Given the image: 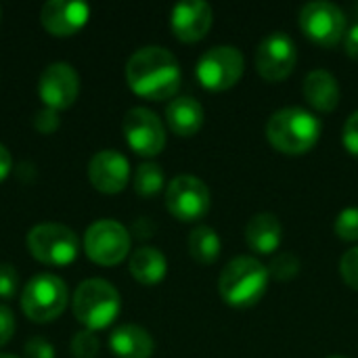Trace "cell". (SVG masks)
<instances>
[{"mask_svg": "<svg viewBox=\"0 0 358 358\" xmlns=\"http://www.w3.org/2000/svg\"><path fill=\"white\" fill-rule=\"evenodd\" d=\"M178 59L164 46H143L126 63L128 86L145 99L166 101L180 86Z\"/></svg>", "mask_w": 358, "mask_h": 358, "instance_id": "cell-1", "label": "cell"}, {"mask_svg": "<svg viewBox=\"0 0 358 358\" xmlns=\"http://www.w3.org/2000/svg\"><path fill=\"white\" fill-rule=\"evenodd\" d=\"M268 281V268L260 260L237 256L222 268L218 277V294L233 308H250L262 300Z\"/></svg>", "mask_w": 358, "mask_h": 358, "instance_id": "cell-2", "label": "cell"}, {"mask_svg": "<svg viewBox=\"0 0 358 358\" xmlns=\"http://www.w3.org/2000/svg\"><path fill=\"white\" fill-rule=\"evenodd\" d=\"M321 136V122L315 113L302 107H283L266 122L268 143L287 155H302L310 151Z\"/></svg>", "mask_w": 358, "mask_h": 358, "instance_id": "cell-3", "label": "cell"}, {"mask_svg": "<svg viewBox=\"0 0 358 358\" xmlns=\"http://www.w3.org/2000/svg\"><path fill=\"white\" fill-rule=\"evenodd\" d=\"M120 308V292L105 279H86L73 294V315L90 331L109 327Z\"/></svg>", "mask_w": 358, "mask_h": 358, "instance_id": "cell-4", "label": "cell"}, {"mask_svg": "<svg viewBox=\"0 0 358 358\" xmlns=\"http://www.w3.org/2000/svg\"><path fill=\"white\" fill-rule=\"evenodd\" d=\"M67 285L61 277L40 273L27 281L21 294V308L34 323L55 321L67 306Z\"/></svg>", "mask_w": 358, "mask_h": 358, "instance_id": "cell-5", "label": "cell"}, {"mask_svg": "<svg viewBox=\"0 0 358 358\" xmlns=\"http://www.w3.org/2000/svg\"><path fill=\"white\" fill-rule=\"evenodd\" d=\"M27 250L42 264L65 266L76 260L80 252V239L65 224L42 222L27 233Z\"/></svg>", "mask_w": 358, "mask_h": 358, "instance_id": "cell-6", "label": "cell"}, {"mask_svg": "<svg viewBox=\"0 0 358 358\" xmlns=\"http://www.w3.org/2000/svg\"><path fill=\"white\" fill-rule=\"evenodd\" d=\"M243 67H245V61L237 46L218 44L199 57L195 73L203 88L220 92V90L233 88L241 80Z\"/></svg>", "mask_w": 358, "mask_h": 358, "instance_id": "cell-7", "label": "cell"}, {"mask_svg": "<svg viewBox=\"0 0 358 358\" xmlns=\"http://www.w3.org/2000/svg\"><path fill=\"white\" fill-rule=\"evenodd\" d=\"M84 250L86 256L101 266L120 264L130 252V233L115 220H96L84 235Z\"/></svg>", "mask_w": 358, "mask_h": 358, "instance_id": "cell-8", "label": "cell"}, {"mask_svg": "<svg viewBox=\"0 0 358 358\" xmlns=\"http://www.w3.org/2000/svg\"><path fill=\"white\" fill-rule=\"evenodd\" d=\"M210 199L212 197L208 185L191 174H180L166 187V208L174 218L182 222L203 218L210 210Z\"/></svg>", "mask_w": 358, "mask_h": 358, "instance_id": "cell-9", "label": "cell"}, {"mask_svg": "<svg viewBox=\"0 0 358 358\" xmlns=\"http://www.w3.org/2000/svg\"><path fill=\"white\" fill-rule=\"evenodd\" d=\"M300 27L313 42L336 46L346 36V15L329 0H313L300 10Z\"/></svg>", "mask_w": 358, "mask_h": 358, "instance_id": "cell-10", "label": "cell"}, {"mask_svg": "<svg viewBox=\"0 0 358 358\" xmlns=\"http://www.w3.org/2000/svg\"><path fill=\"white\" fill-rule=\"evenodd\" d=\"M256 71L268 82H281L292 76L298 50L296 42L285 31H273L264 36L256 48Z\"/></svg>", "mask_w": 358, "mask_h": 358, "instance_id": "cell-11", "label": "cell"}, {"mask_svg": "<svg viewBox=\"0 0 358 358\" xmlns=\"http://www.w3.org/2000/svg\"><path fill=\"white\" fill-rule=\"evenodd\" d=\"M124 136L132 151L143 157H153L166 147V128L157 113L147 107H132L124 115Z\"/></svg>", "mask_w": 358, "mask_h": 358, "instance_id": "cell-12", "label": "cell"}, {"mask_svg": "<svg viewBox=\"0 0 358 358\" xmlns=\"http://www.w3.org/2000/svg\"><path fill=\"white\" fill-rule=\"evenodd\" d=\"M38 92L48 109L61 111V109L71 107L80 92L78 71L65 61L50 63L40 76Z\"/></svg>", "mask_w": 358, "mask_h": 358, "instance_id": "cell-13", "label": "cell"}, {"mask_svg": "<svg viewBox=\"0 0 358 358\" xmlns=\"http://www.w3.org/2000/svg\"><path fill=\"white\" fill-rule=\"evenodd\" d=\"M88 178L92 187L101 193L113 195L126 189L130 178V164L128 159L113 149H103L92 155L88 164Z\"/></svg>", "mask_w": 358, "mask_h": 358, "instance_id": "cell-14", "label": "cell"}, {"mask_svg": "<svg viewBox=\"0 0 358 358\" xmlns=\"http://www.w3.org/2000/svg\"><path fill=\"white\" fill-rule=\"evenodd\" d=\"M214 21L212 6L203 0H182L174 4L170 15L172 31L182 42H197L201 40Z\"/></svg>", "mask_w": 358, "mask_h": 358, "instance_id": "cell-15", "label": "cell"}, {"mask_svg": "<svg viewBox=\"0 0 358 358\" xmlns=\"http://www.w3.org/2000/svg\"><path fill=\"white\" fill-rule=\"evenodd\" d=\"M90 8L86 2L76 0H48L42 6L40 19L46 31L52 36H71L86 25Z\"/></svg>", "mask_w": 358, "mask_h": 358, "instance_id": "cell-16", "label": "cell"}, {"mask_svg": "<svg viewBox=\"0 0 358 358\" xmlns=\"http://www.w3.org/2000/svg\"><path fill=\"white\" fill-rule=\"evenodd\" d=\"M109 348L120 358H149L155 350L151 334L138 325H120L109 336Z\"/></svg>", "mask_w": 358, "mask_h": 358, "instance_id": "cell-17", "label": "cell"}, {"mask_svg": "<svg viewBox=\"0 0 358 358\" xmlns=\"http://www.w3.org/2000/svg\"><path fill=\"white\" fill-rule=\"evenodd\" d=\"M203 107L193 96H176L166 107V122L178 136H193L203 126Z\"/></svg>", "mask_w": 358, "mask_h": 358, "instance_id": "cell-18", "label": "cell"}, {"mask_svg": "<svg viewBox=\"0 0 358 358\" xmlns=\"http://www.w3.org/2000/svg\"><path fill=\"white\" fill-rule=\"evenodd\" d=\"M281 222L271 212H260L250 218L245 227V241L258 254H273L281 245Z\"/></svg>", "mask_w": 358, "mask_h": 358, "instance_id": "cell-19", "label": "cell"}, {"mask_svg": "<svg viewBox=\"0 0 358 358\" xmlns=\"http://www.w3.org/2000/svg\"><path fill=\"white\" fill-rule=\"evenodd\" d=\"M304 96L319 111H334L340 103V84L327 69H313L304 78Z\"/></svg>", "mask_w": 358, "mask_h": 358, "instance_id": "cell-20", "label": "cell"}, {"mask_svg": "<svg viewBox=\"0 0 358 358\" xmlns=\"http://www.w3.org/2000/svg\"><path fill=\"white\" fill-rule=\"evenodd\" d=\"M168 273V260L157 248H138L130 256V275L141 285H157Z\"/></svg>", "mask_w": 358, "mask_h": 358, "instance_id": "cell-21", "label": "cell"}, {"mask_svg": "<svg viewBox=\"0 0 358 358\" xmlns=\"http://www.w3.org/2000/svg\"><path fill=\"white\" fill-rule=\"evenodd\" d=\"M189 254L193 260H197L199 264H212L218 260L220 256V250H222V243H220V237L218 233L208 227V224H201V227H195L191 233H189Z\"/></svg>", "mask_w": 358, "mask_h": 358, "instance_id": "cell-22", "label": "cell"}, {"mask_svg": "<svg viewBox=\"0 0 358 358\" xmlns=\"http://www.w3.org/2000/svg\"><path fill=\"white\" fill-rule=\"evenodd\" d=\"M164 189V172L157 164L145 162L134 172V191L143 197H151Z\"/></svg>", "mask_w": 358, "mask_h": 358, "instance_id": "cell-23", "label": "cell"}, {"mask_svg": "<svg viewBox=\"0 0 358 358\" xmlns=\"http://www.w3.org/2000/svg\"><path fill=\"white\" fill-rule=\"evenodd\" d=\"M266 268H268V275L273 279L283 283V281L294 279L300 273V258L292 252H281L271 260V264Z\"/></svg>", "mask_w": 358, "mask_h": 358, "instance_id": "cell-24", "label": "cell"}, {"mask_svg": "<svg viewBox=\"0 0 358 358\" xmlns=\"http://www.w3.org/2000/svg\"><path fill=\"white\" fill-rule=\"evenodd\" d=\"M336 235L342 241H358V208H346L338 214Z\"/></svg>", "mask_w": 358, "mask_h": 358, "instance_id": "cell-25", "label": "cell"}, {"mask_svg": "<svg viewBox=\"0 0 358 358\" xmlns=\"http://www.w3.org/2000/svg\"><path fill=\"white\" fill-rule=\"evenodd\" d=\"M99 352V338L94 331L84 329L78 331L71 340V355L76 358H94Z\"/></svg>", "mask_w": 358, "mask_h": 358, "instance_id": "cell-26", "label": "cell"}, {"mask_svg": "<svg viewBox=\"0 0 358 358\" xmlns=\"http://www.w3.org/2000/svg\"><path fill=\"white\" fill-rule=\"evenodd\" d=\"M340 275L350 285L352 289H358V245L350 248L342 258H340Z\"/></svg>", "mask_w": 358, "mask_h": 358, "instance_id": "cell-27", "label": "cell"}, {"mask_svg": "<svg viewBox=\"0 0 358 358\" xmlns=\"http://www.w3.org/2000/svg\"><path fill=\"white\" fill-rule=\"evenodd\" d=\"M19 287V275L15 266L10 264H0V298L8 300L17 294Z\"/></svg>", "mask_w": 358, "mask_h": 358, "instance_id": "cell-28", "label": "cell"}, {"mask_svg": "<svg viewBox=\"0 0 358 358\" xmlns=\"http://www.w3.org/2000/svg\"><path fill=\"white\" fill-rule=\"evenodd\" d=\"M34 128L38 132H42V134H52L59 128V115H57V111L55 109H48V107L42 109V111H38L36 117H34Z\"/></svg>", "mask_w": 358, "mask_h": 358, "instance_id": "cell-29", "label": "cell"}, {"mask_svg": "<svg viewBox=\"0 0 358 358\" xmlns=\"http://www.w3.org/2000/svg\"><path fill=\"white\" fill-rule=\"evenodd\" d=\"M342 141H344V147H346L352 155H358V111L348 115V120H346V124H344Z\"/></svg>", "mask_w": 358, "mask_h": 358, "instance_id": "cell-30", "label": "cell"}, {"mask_svg": "<svg viewBox=\"0 0 358 358\" xmlns=\"http://www.w3.org/2000/svg\"><path fill=\"white\" fill-rule=\"evenodd\" d=\"M25 358H55V348L44 338H31L25 342Z\"/></svg>", "mask_w": 358, "mask_h": 358, "instance_id": "cell-31", "label": "cell"}, {"mask_svg": "<svg viewBox=\"0 0 358 358\" xmlns=\"http://www.w3.org/2000/svg\"><path fill=\"white\" fill-rule=\"evenodd\" d=\"M15 334V317L10 308L0 304V346H4Z\"/></svg>", "mask_w": 358, "mask_h": 358, "instance_id": "cell-32", "label": "cell"}, {"mask_svg": "<svg viewBox=\"0 0 358 358\" xmlns=\"http://www.w3.org/2000/svg\"><path fill=\"white\" fill-rule=\"evenodd\" d=\"M344 48H346V52H348L352 59H358V23H355V25L346 31V36H344Z\"/></svg>", "mask_w": 358, "mask_h": 358, "instance_id": "cell-33", "label": "cell"}, {"mask_svg": "<svg viewBox=\"0 0 358 358\" xmlns=\"http://www.w3.org/2000/svg\"><path fill=\"white\" fill-rule=\"evenodd\" d=\"M10 168H13V157L8 153V149L0 143V182L8 176Z\"/></svg>", "mask_w": 358, "mask_h": 358, "instance_id": "cell-34", "label": "cell"}, {"mask_svg": "<svg viewBox=\"0 0 358 358\" xmlns=\"http://www.w3.org/2000/svg\"><path fill=\"white\" fill-rule=\"evenodd\" d=\"M0 358H17V357H13V355H6V352H0Z\"/></svg>", "mask_w": 358, "mask_h": 358, "instance_id": "cell-35", "label": "cell"}, {"mask_svg": "<svg viewBox=\"0 0 358 358\" xmlns=\"http://www.w3.org/2000/svg\"><path fill=\"white\" fill-rule=\"evenodd\" d=\"M329 358H346V357H329Z\"/></svg>", "mask_w": 358, "mask_h": 358, "instance_id": "cell-36", "label": "cell"}, {"mask_svg": "<svg viewBox=\"0 0 358 358\" xmlns=\"http://www.w3.org/2000/svg\"><path fill=\"white\" fill-rule=\"evenodd\" d=\"M0 17H2V8H0Z\"/></svg>", "mask_w": 358, "mask_h": 358, "instance_id": "cell-37", "label": "cell"}]
</instances>
